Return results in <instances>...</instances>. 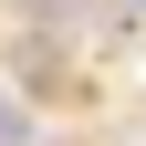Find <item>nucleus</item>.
Returning a JSON list of instances; mask_svg holds the SVG:
<instances>
[{"mask_svg":"<svg viewBox=\"0 0 146 146\" xmlns=\"http://www.w3.org/2000/svg\"><path fill=\"white\" fill-rule=\"evenodd\" d=\"M0 146H31V104L21 94H0Z\"/></svg>","mask_w":146,"mask_h":146,"instance_id":"f257e3e1","label":"nucleus"},{"mask_svg":"<svg viewBox=\"0 0 146 146\" xmlns=\"http://www.w3.org/2000/svg\"><path fill=\"white\" fill-rule=\"evenodd\" d=\"M125 11H146V0H125Z\"/></svg>","mask_w":146,"mask_h":146,"instance_id":"f03ea898","label":"nucleus"}]
</instances>
